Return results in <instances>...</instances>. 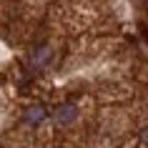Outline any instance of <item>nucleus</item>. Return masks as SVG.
Returning <instances> with one entry per match:
<instances>
[{
	"mask_svg": "<svg viewBox=\"0 0 148 148\" xmlns=\"http://www.w3.org/2000/svg\"><path fill=\"white\" fill-rule=\"evenodd\" d=\"M75 116H78V110H75V106H70V103H63V106L55 108V121L58 123H70Z\"/></svg>",
	"mask_w": 148,
	"mask_h": 148,
	"instance_id": "obj_1",
	"label": "nucleus"
},
{
	"mask_svg": "<svg viewBox=\"0 0 148 148\" xmlns=\"http://www.w3.org/2000/svg\"><path fill=\"white\" fill-rule=\"evenodd\" d=\"M43 118H45V108H43V106H33V108L25 110L23 121H25V123H30V125H38Z\"/></svg>",
	"mask_w": 148,
	"mask_h": 148,
	"instance_id": "obj_2",
	"label": "nucleus"
}]
</instances>
